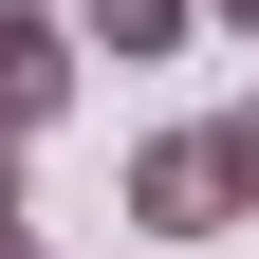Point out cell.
Listing matches in <instances>:
<instances>
[{
  "instance_id": "cell-1",
  "label": "cell",
  "mask_w": 259,
  "mask_h": 259,
  "mask_svg": "<svg viewBox=\"0 0 259 259\" xmlns=\"http://www.w3.org/2000/svg\"><path fill=\"white\" fill-rule=\"evenodd\" d=\"M56 111H74V19H37V0H0V148H37Z\"/></svg>"
},
{
  "instance_id": "cell-2",
  "label": "cell",
  "mask_w": 259,
  "mask_h": 259,
  "mask_svg": "<svg viewBox=\"0 0 259 259\" xmlns=\"http://www.w3.org/2000/svg\"><path fill=\"white\" fill-rule=\"evenodd\" d=\"M130 222H148V241H204V222H241L204 130H148V148H130Z\"/></svg>"
},
{
  "instance_id": "cell-3",
  "label": "cell",
  "mask_w": 259,
  "mask_h": 259,
  "mask_svg": "<svg viewBox=\"0 0 259 259\" xmlns=\"http://www.w3.org/2000/svg\"><path fill=\"white\" fill-rule=\"evenodd\" d=\"M185 19H204V0H74V37L130 56V74H148V56H185Z\"/></svg>"
},
{
  "instance_id": "cell-4",
  "label": "cell",
  "mask_w": 259,
  "mask_h": 259,
  "mask_svg": "<svg viewBox=\"0 0 259 259\" xmlns=\"http://www.w3.org/2000/svg\"><path fill=\"white\" fill-rule=\"evenodd\" d=\"M204 148H222V204L259 222V93H241V111H204Z\"/></svg>"
},
{
  "instance_id": "cell-5",
  "label": "cell",
  "mask_w": 259,
  "mask_h": 259,
  "mask_svg": "<svg viewBox=\"0 0 259 259\" xmlns=\"http://www.w3.org/2000/svg\"><path fill=\"white\" fill-rule=\"evenodd\" d=\"M0 259H37V222H0Z\"/></svg>"
},
{
  "instance_id": "cell-6",
  "label": "cell",
  "mask_w": 259,
  "mask_h": 259,
  "mask_svg": "<svg viewBox=\"0 0 259 259\" xmlns=\"http://www.w3.org/2000/svg\"><path fill=\"white\" fill-rule=\"evenodd\" d=\"M204 19H241V37H259V0H204Z\"/></svg>"
}]
</instances>
